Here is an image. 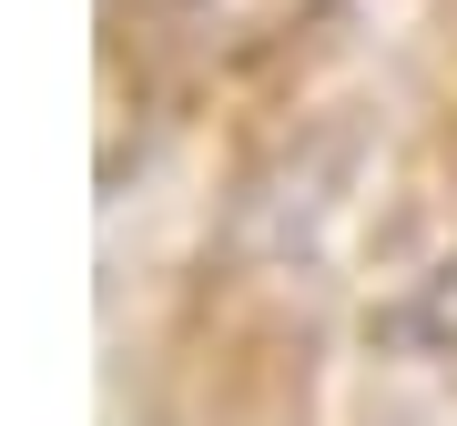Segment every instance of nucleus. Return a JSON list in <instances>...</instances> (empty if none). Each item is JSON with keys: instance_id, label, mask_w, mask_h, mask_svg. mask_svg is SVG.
Returning <instances> with one entry per match:
<instances>
[{"instance_id": "1", "label": "nucleus", "mask_w": 457, "mask_h": 426, "mask_svg": "<svg viewBox=\"0 0 457 426\" xmlns=\"http://www.w3.org/2000/svg\"><path fill=\"white\" fill-rule=\"evenodd\" d=\"M366 335L386 345V356H457V244L427 264V274H417L396 305H376Z\"/></svg>"}]
</instances>
